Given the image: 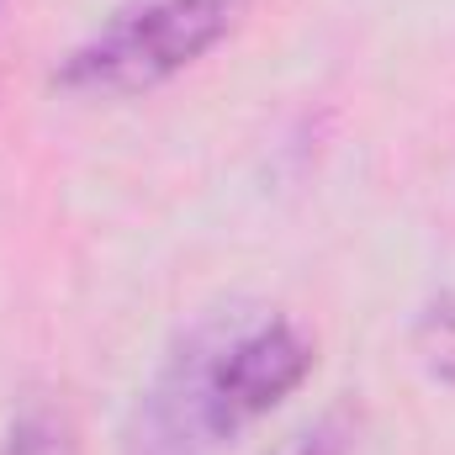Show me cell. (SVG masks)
<instances>
[{
    "label": "cell",
    "instance_id": "obj_6",
    "mask_svg": "<svg viewBox=\"0 0 455 455\" xmlns=\"http://www.w3.org/2000/svg\"><path fill=\"white\" fill-rule=\"evenodd\" d=\"M0 5H5V0H0Z\"/></svg>",
    "mask_w": 455,
    "mask_h": 455
},
{
    "label": "cell",
    "instance_id": "obj_1",
    "mask_svg": "<svg viewBox=\"0 0 455 455\" xmlns=\"http://www.w3.org/2000/svg\"><path fill=\"white\" fill-rule=\"evenodd\" d=\"M318 365L313 334L249 297L202 307L175 329L138 387L122 455H233L238 440L307 387Z\"/></svg>",
    "mask_w": 455,
    "mask_h": 455
},
{
    "label": "cell",
    "instance_id": "obj_2",
    "mask_svg": "<svg viewBox=\"0 0 455 455\" xmlns=\"http://www.w3.org/2000/svg\"><path fill=\"white\" fill-rule=\"evenodd\" d=\"M243 11L249 0H116L112 16L53 64V91L80 101L148 96L228 43Z\"/></svg>",
    "mask_w": 455,
    "mask_h": 455
},
{
    "label": "cell",
    "instance_id": "obj_3",
    "mask_svg": "<svg viewBox=\"0 0 455 455\" xmlns=\"http://www.w3.org/2000/svg\"><path fill=\"white\" fill-rule=\"evenodd\" d=\"M0 455H80V429L59 403H27L0 429Z\"/></svg>",
    "mask_w": 455,
    "mask_h": 455
},
{
    "label": "cell",
    "instance_id": "obj_4",
    "mask_svg": "<svg viewBox=\"0 0 455 455\" xmlns=\"http://www.w3.org/2000/svg\"><path fill=\"white\" fill-rule=\"evenodd\" d=\"M413 355L429 381L455 392V297H435L413 318Z\"/></svg>",
    "mask_w": 455,
    "mask_h": 455
},
{
    "label": "cell",
    "instance_id": "obj_5",
    "mask_svg": "<svg viewBox=\"0 0 455 455\" xmlns=\"http://www.w3.org/2000/svg\"><path fill=\"white\" fill-rule=\"evenodd\" d=\"M355 451H360V413L349 403H334L318 419H307L275 455H355Z\"/></svg>",
    "mask_w": 455,
    "mask_h": 455
}]
</instances>
